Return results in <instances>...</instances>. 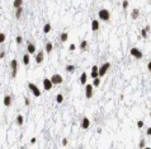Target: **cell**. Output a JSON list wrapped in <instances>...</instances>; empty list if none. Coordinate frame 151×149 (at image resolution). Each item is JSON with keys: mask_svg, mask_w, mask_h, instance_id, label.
Here are the masks:
<instances>
[{"mask_svg": "<svg viewBox=\"0 0 151 149\" xmlns=\"http://www.w3.org/2000/svg\"><path fill=\"white\" fill-rule=\"evenodd\" d=\"M147 69H149V71H151V60L149 61V64H147Z\"/></svg>", "mask_w": 151, "mask_h": 149, "instance_id": "f35d334b", "label": "cell"}, {"mask_svg": "<svg viewBox=\"0 0 151 149\" xmlns=\"http://www.w3.org/2000/svg\"><path fill=\"white\" fill-rule=\"evenodd\" d=\"M138 147H140L141 149H145V148H146V147H145V140H143V139H141V140H140V144H138Z\"/></svg>", "mask_w": 151, "mask_h": 149, "instance_id": "f546056e", "label": "cell"}, {"mask_svg": "<svg viewBox=\"0 0 151 149\" xmlns=\"http://www.w3.org/2000/svg\"><path fill=\"white\" fill-rule=\"evenodd\" d=\"M150 116H151V111H150Z\"/></svg>", "mask_w": 151, "mask_h": 149, "instance_id": "b9f144b4", "label": "cell"}, {"mask_svg": "<svg viewBox=\"0 0 151 149\" xmlns=\"http://www.w3.org/2000/svg\"><path fill=\"white\" fill-rule=\"evenodd\" d=\"M90 126V120L88 119V117H84L83 120H81V129H89Z\"/></svg>", "mask_w": 151, "mask_h": 149, "instance_id": "8fae6325", "label": "cell"}, {"mask_svg": "<svg viewBox=\"0 0 151 149\" xmlns=\"http://www.w3.org/2000/svg\"><path fill=\"white\" fill-rule=\"evenodd\" d=\"M137 128L138 129H142L143 128V121H142V120H138V121H137Z\"/></svg>", "mask_w": 151, "mask_h": 149, "instance_id": "f1b7e54d", "label": "cell"}, {"mask_svg": "<svg viewBox=\"0 0 151 149\" xmlns=\"http://www.w3.org/2000/svg\"><path fill=\"white\" fill-rule=\"evenodd\" d=\"M146 134L149 135V136H151V126H150V128H147V130H146Z\"/></svg>", "mask_w": 151, "mask_h": 149, "instance_id": "d590c367", "label": "cell"}, {"mask_svg": "<svg viewBox=\"0 0 151 149\" xmlns=\"http://www.w3.org/2000/svg\"><path fill=\"white\" fill-rule=\"evenodd\" d=\"M56 102H57V103H62V102H64V94L58 93L57 96H56Z\"/></svg>", "mask_w": 151, "mask_h": 149, "instance_id": "d4e9b609", "label": "cell"}, {"mask_svg": "<svg viewBox=\"0 0 151 149\" xmlns=\"http://www.w3.org/2000/svg\"><path fill=\"white\" fill-rule=\"evenodd\" d=\"M23 122H24V117H23V115H22V113H19V115L17 116V124L19 126H22L23 125Z\"/></svg>", "mask_w": 151, "mask_h": 149, "instance_id": "d6986e66", "label": "cell"}, {"mask_svg": "<svg viewBox=\"0 0 151 149\" xmlns=\"http://www.w3.org/2000/svg\"><path fill=\"white\" fill-rule=\"evenodd\" d=\"M52 87H53V83L51 82V79H48V78L43 79V89H45V91H50Z\"/></svg>", "mask_w": 151, "mask_h": 149, "instance_id": "ba28073f", "label": "cell"}, {"mask_svg": "<svg viewBox=\"0 0 151 149\" xmlns=\"http://www.w3.org/2000/svg\"><path fill=\"white\" fill-rule=\"evenodd\" d=\"M50 79H51V82L53 84H61L62 82H64V78H62V75H60V74H53Z\"/></svg>", "mask_w": 151, "mask_h": 149, "instance_id": "52a82bcc", "label": "cell"}, {"mask_svg": "<svg viewBox=\"0 0 151 149\" xmlns=\"http://www.w3.org/2000/svg\"><path fill=\"white\" fill-rule=\"evenodd\" d=\"M140 17V9H133V10H132V13H131V18L132 19H137V18Z\"/></svg>", "mask_w": 151, "mask_h": 149, "instance_id": "2e32d148", "label": "cell"}, {"mask_svg": "<svg viewBox=\"0 0 151 149\" xmlns=\"http://www.w3.org/2000/svg\"><path fill=\"white\" fill-rule=\"evenodd\" d=\"M75 69H76V66L72 65V64L66 65V71H69V73H74V71H75Z\"/></svg>", "mask_w": 151, "mask_h": 149, "instance_id": "44dd1931", "label": "cell"}, {"mask_svg": "<svg viewBox=\"0 0 151 149\" xmlns=\"http://www.w3.org/2000/svg\"><path fill=\"white\" fill-rule=\"evenodd\" d=\"M93 96H94V87H93V84H86L85 85V97L90 99Z\"/></svg>", "mask_w": 151, "mask_h": 149, "instance_id": "8992f818", "label": "cell"}, {"mask_svg": "<svg viewBox=\"0 0 151 149\" xmlns=\"http://www.w3.org/2000/svg\"><path fill=\"white\" fill-rule=\"evenodd\" d=\"M79 47H80V50H85L86 47H88V42H86L85 40H84V41H81V42H80V45H79Z\"/></svg>", "mask_w": 151, "mask_h": 149, "instance_id": "484cf974", "label": "cell"}, {"mask_svg": "<svg viewBox=\"0 0 151 149\" xmlns=\"http://www.w3.org/2000/svg\"><path fill=\"white\" fill-rule=\"evenodd\" d=\"M99 29V21L93 19L92 21V31H98Z\"/></svg>", "mask_w": 151, "mask_h": 149, "instance_id": "5bb4252c", "label": "cell"}, {"mask_svg": "<svg viewBox=\"0 0 151 149\" xmlns=\"http://www.w3.org/2000/svg\"><path fill=\"white\" fill-rule=\"evenodd\" d=\"M67 38H69L67 32H62L61 36H60V41H61V42H66V41H67Z\"/></svg>", "mask_w": 151, "mask_h": 149, "instance_id": "ffe728a7", "label": "cell"}, {"mask_svg": "<svg viewBox=\"0 0 151 149\" xmlns=\"http://www.w3.org/2000/svg\"><path fill=\"white\" fill-rule=\"evenodd\" d=\"M4 41H5V33H3V32H1V33H0V42L3 43Z\"/></svg>", "mask_w": 151, "mask_h": 149, "instance_id": "4dcf8cb0", "label": "cell"}, {"mask_svg": "<svg viewBox=\"0 0 151 149\" xmlns=\"http://www.w3.org/2000/svg\"><path fill=\"white\" fill-rule=\"evenodd\" d=\"M22 5H23V0H14V3H13V7L15 9H19L22 8Z\"/></svg>", "mask_w": 151, "mask_h": 149, "instance_id": "e0dca14e", "label": "cell"}, {"mask_svg": "<svg viewBox=\"0 0 151 149\" xmlns=\"http://www.w3.org/2000/svg\"><path fill=\"white\" fill-rule=\"evenodd\" d=\"M43 60H45V52H43V51H38L36 54V62H37V64H42Z\"/></svg>", "mask_w": 151, "mask_h": 149, "instance_id": "9c48e42d", "label": "cell"}, {"mask_svg": "<svg viewBox=\"0 0 151 149\" xmlns=\"http://www.w3.org/2000/svg\"><path fill=\"white\" fill-rule=\"evenodd\" d=\"M22 13H23V8H19V9H15V18H19L22 17Z\"/></svg>", "mask_w": 151, "mask_h": 149, "instance_id": "cb8c5ba5", "label": "cell"}, {"mask_svg": "<svg viewBox=\"0 0 151 149\" xmlns=\"http://www.w3.org/2000/svg\"><path fill=\"white\" fill-rule=\"evenodd\" d=\"M75 49H76V45H75V43H71V45L69 46V50H70V51H75Z\"/></svg>", "mask_w": 151, "mask_h": 149, "instance_id": "1f68e13d", "label": "cell"}, {"mask_svg": "<svg viewBox=\"0 0 151 149\" xmlns=\"http://www.w3.org/2000/svg\"><path fill=\"white\" fill-rule=\"evenodd\" d=\"M29 61H31V58H29V54H24V55H23V64L24 65H28V64H29Z\"/></svg>", "mask_w": 151, "mask_h": 149, "instance_id": "ac0fdd59", "label": "cell"}, {"mask_svg": "<svg viewBox=\"0 0 151 149\" xmlns=\"http://www.w3.org/2000/svg\"><path fill=\"white\" fill-rule=\"evenodd\" d=\"M24 103H26V106H29V103H31V102H29V99H28L27 97L24 98Z\"/></svg>", "mask_w": 151, "mask_h": 149, "instance_id": "8d00e7d4", "label": "cell"}, {"mask_svg": "<svg viewBox=\"0 0 151 149\" xmlns=\"http://www.w3.org/2000/svg\"><path fill=\"white\" fill-rule=\"evenodd\" d=\"M28 88H29V91L33 93V96H36V97H41V91H39V88L37 87L34 83H32V82H28Z\"/></svg>", "mask_w": 151, "mask_h": 149, "instance_id": "7a4b0ae2", "label": "cell"}, {"mask_svg": "<svg viewBox=\"0 0 151 149\" xmlns=\"http://www.w3.org/2000/svg\"><path fill=\"white\" fill-rule=\"evenodd\" d=\"M141 37H143V38H147V31H146V28L141 29Z\"/></svg>", "mask_w": 151, "mask_h": 149, "instance_id": "83f0119b", "label": "cell"}, {"mask_svg": "<svg viewBox=\"0 0 151 149\" xmlns=\"http://www.w3.org/2000/svg\"><path fill=\"white\" fill-rule=\"evenodd\" d=\"M50 31H51V23H46L45 26H43V32L50 33Z\"/></svg>", "mask_w": 151, "mask_h": 149, "instance_id": "603a6c76", "label": "cell"}, {"mask_svg": "<svg viewBox=\"0 0 151 149\" xmlns=\"http://www.w3.org/2000/svg\"><path fill=\"white\" fill-rule=\"evenodd\" d=\"M109 68H111V62H108V61L104 62V64L100 66V68H99V78H100V77H104L105 73L108 71Z\"/></svg>", "mask_w": 151, "mask_h": 149, "instance_id": "5b68a950", "label": "cell"}, {"mask_svg": "<svg viewBox=\"0 0 151 149\" xmlns=\"http://www.w3.org/2000/svg\"><path fill=\"white\" fill-rule=\"evenodd\" d=\"M15 42H17L18 45H20V43H22V36H17V38H15Z\"/></svg>", "mask_w": 151, "mask_h": 149, "instance_id": "d6a6232c", "label": "cell"}, {"mask_svg": "<svg viewBox=\"0 0 151 149\" xmlns=\"http://www.w3.org/2000/svg\"><path fill=\"white\" fill-rule=\"evenodd\" d=\"M130 54L132 56H133L135 59H142V56H143V54H142V51H141L140 49H137V47H132V49L130 50Z\"/></svg>", "mask_w": 151, "mask_h": 149, "instance_id": "3957f363", "label": "cell"}, {"mask_svg": "<svg viewBox=\"0 0 151 149\" xmlns=\"http://www.w3.org/2000/svg\"><path fill=\"white\" fill-rule=\"evenodd\" d=\"M36 140H37L36 138H32V139H31V144H34V143H36Z\"/></svg>", "mask_w": 151, "mask_h": 149, "instance_id": "ab89813d", "label": "cell"}, {"mask_svg": "<svg viewBox=\"0 0 151 149\" xmlns=\"http://www.w3.org/2000/svg\"><path fill=\"white\" fill-rule=\"evenodd\" d=\"M128 5H130V3H128V1H127V0H124V1H123V3H122V7H123V9H126V8H127V7H128Z\"/></svg>", "mask_w": 151, "mask_h": 149, "instance_id": "836d02e7", "label": "cell"}, {"mask_svg": "<svg viewBox=\"0 0 151 149\" xmlns=\"http://www.w3.org/2000/svg\"><path fill=\"white\" fill-rule=\"evenodd\" d=\"M4 106H7V107H9L12 104V96H9V94H5L4 96Z\"/></svg>", "mask_w": 151, "mask_h": 149, "instance_id": "4fadbf2b", "label": "cell"}, {"mask_svg": "<svg viewBox=\"0 0 151 149\" xmlns=\"http://www.w3.org/2000/svg\"><path fill=\"white\" fill-rule=\"evenodd\" d=\"M52 50H53V45H52V42H47L46 43V52H51L52 51Z\"/></svg>", "mask_w": 151, "mask_h": 149, "instance_id": "7402d4cb", "label": "cell"}, {"mask_svg": "<svg viewBox=\"0 0 151 149\" xmlns=\"http://www.w3.org/2000/svg\"><path fill=\"white\" fill-rule=\"evenodd\" d=\"M145 149H151V148H150V147H146V148H145Z\"/></svg>", "mask_w": 151, "mask_h": 149, "instance_id": "60d3db41", "label": "cell"}, {"mask_svg": "<svg viewBox=\"0 0 151 149\" xmlns=\"http://www.w3.org/2000/svg\"><path fill=\"white\" fill-rule=\"evenodd\" d=\"M98 17H99V19H102V21H104V22H108L109 19H111V13H109V10L108 9H100V10L98 12Z\"/></svg>", "mask_w": 151, "mask_h": 149, "instance_id": "6da1fadb", "label": "cell"}, {"mask_svg": "<svg viewBox=\"0 0 151 149\" xmlns=\"http://www.w3.org/2000/svg\"><path fill=\"white\" fill-rule=\"evenodd\" d=\"M99 85H100V78L93 79V87H99Z\"/></svg>", "mask_w": 151, "mask_h": 149, "instance_id": "4316f807", "label": "cell"}, {"mask_svg": "<svg viewBox=\"0 0 151 149\" xmlns=\"http://www.w3.org/2000/svg\"><path fill=\"white\" fill-rule=\"evenodd\" d=\"M27 51H28V54H34L36 52V46H34V43H32V42H28V45H27Z\"/></svg>", "mask_w": 151, "mask_h": 149, "instance_id": "7c38bea8", "label": "cell"}, {"mask_svg": "<svg viewBox=\"0 0 151 149\" xmlns=\"http://www.w3.org/2000/svg\"><path fill=\"white\" fill-rule=\"evenodd\" d=\"M10 68H12V77L15 78L17 77V71H18V60L13 59L10 61Z\"/></svg>", "mask_w": 151, "mask_h": 149, "instance_id": "277c9868", "label": "cell"}, {"mask_svg": "<svg viewBox=\"0 0 151 149\" xmlns=\"http://www.w3.org/2000/svg\"><path fill=\"white\" fill-rule=\"evenodd\" d=\"M4 58H5V52H4V51H1V52H0V59L3 60Z\"/></svg>", "mask_w": 151, "mask_h": 149, "instance_id": "74e56055", "label": "cell"}, {"mask_svg": "<svg viewBox=\"0 0 151 149\" xmlns=\"http://www.w3.org/2000/svg\"><path fill=\"white\" fill-rule=\"evenodd\" d=\"M67 144H69L67 139H66V138H64V139H62V145H64V147H66V145H67Z\"/></svg>", "mask_w": 151, "mask_h": 149, "instance_id": "e575fe53", "label": "cell"}, {"mask_svg": "<svg viewBox=\"0 0 151 149\" xmlns=\"http://www.w3.org/2000/svg\"><path fill=\"white\" fill-rule=\"evenodd\" d=\"M90 71H92V73H90V75H92L93 79L99 78V68L97 65H93L92 66V70H90Z\"/></svg>", "mask_w": 151, "mask_h": 149, "instance_id": "30bf717a", "label": "cell"}, {"mask_svg": "<svg viewBox=\"0 0 151 149\" xmlns=\"http://www.w3.org/2000/svg\"><path fill=\"white\" fill-rule=\"evenodd\" d=\"M86 80H88V75H86V73L85 71H83V73H81V75H80V83L81 84H85L86 85Z\"/></svg>", "mask_w": 151, "mask_h": 149, "instance_id": "9a60e30c", "label": "cell"}]
</instances>
